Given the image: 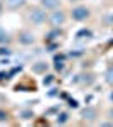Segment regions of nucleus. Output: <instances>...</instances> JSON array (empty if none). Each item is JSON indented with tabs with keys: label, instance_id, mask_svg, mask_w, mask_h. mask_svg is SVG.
Returning <instances> with one entry per match:
<instances>
[{
	"label": "nucleus",
	"instance_id": "7",
	"mask_svg": "<svg viewBox=\"0 0 113 127\" xmlns=\"http://www.w3.org/2000/svg\"><path fill=\"white\" fill-rule=\"evenodd\" d=\"M83 117L85 119H94V110H91V108L85 110V112H83Z\"/></svg>",
	"mask_w": 113,
	"mask_h": 127
},
{
	"label": "nucleus",
	"instance_id": "8",
	"mask_svg": "<svg viewBox=\"0 0 113 127\" xmlns=\"http://www.w3.org/2000/svg\"><path fill=\"white\" fill-rule=\"evenodd\" d=\"M106 81L113 85V66H112V68H108V71H106Z\"/></svg>",
	"mask_w": 113,
	"mask_h": 127
},
{
	"label": "nucleus",
	"instance_id": "3",
	"mask_svg": "<svg viewBox=\"0 0 113 127\" xmlns=\"http://www.w3.org/2000/svg\"><path fill=\"white\" fill-rule=\"evenodd\" d=\"M49 20H51V24H52V26H61V24L64 22V14H63V12H59V10H56V12L49 17Z\"/></svg>",
	"mask_w": 113,
	"mask_h": 127
},
{
	"label": "nucleus",
	"instance_id": "11",
	"mask_svg": "<svg viewBox=\"0 0 113 127\" xmlns=\"http://www.w3.org/2000/svg\"><path fill=\"white\" fill-rule=\"evenodd\" d=\"M44 68H46V63H44V64H36V66H34V71H42Z\"/></svg>",
	"mask_w": 113,
	"mask_h": 127
},
{
	"label": "nucleus",
	"instance_id": "6",
	"mask_svg": "<svg viewBox=\"0 0 113 127\" xmlns=\"http://www.w3.org/2000/svg\"><path fill=\"white\" fill-rule=\"evenodd\" d=\"M7 5L10 9H19L20 5H24V0H7Z\"/></svg>",
	"mask_w": 113,
	"mask_h": 127
},
{
	"label": "nucleus",
	"instance_id": "13",
	"mask_svg": "<svg viewBox=\"0 0 113 127\" xmlns=\"http://www.w3.org/2000/svg\"><path fill=\"white\" fill-rule=\"evenodd\" d=\"M78 36H90V31H81Z\"/></svg>",
	"mask_w": 113,
	"mask_h": 127
},
{
	"label": "nucleus",
	"instance_id": "12",
	"mask_svg": "<svg viewBox=\"0 0 113 127\" xmlns=\"http://www.w3.org/2000/svg\"><path fill=\"white\" fill-rule=\"evenodd\" d=\"M5 119H7V114H5V112H2V110H0V120H5Z\"/></svg>",
	"mask_w": 113,
	"mask_h": 127
},
{
	"label": "nucleus",
	"instance_id": "5",
	"mask_svg": "<svg viewBox=\"0 0 113 127\" xmlns=\"http://www.w3.org/2000/svg\"><path fill=\"white\" fill-rule=\"evenodd\" d=\"M19 39H20V42H24V44H30V42L34 41V36H32V34H29V32H24Z\"/></svg>",
	"mask_w": 113,
	"mask_h": 127
},
{
	"label": "nucleus",
	"instance_id": "15",
	"mask_svg": "<svg viewBox=\"0 0 113 127\" xmlns=\"http://www.w3.org/2000/svg\"><path fill=\"white\" fill-rule=\"evenodd\" d=\"M112 102H113V92H112Z\"/></svg>",
	"mask_w": 113,
	"mask_h": 127
},
{
	"label": "nucleus",
	"instance_id": "9",
	"mask_svg": "<svg viewBox=\"0 0 113 127\" xmlns=\"http://www.w3.org/2000/svg\"><path fill=\"white\" fill-rule=\"evenodd\" d=\"M7 39H9V37H7V32H5V31L0 27V42H5Z\"/></svg>",
	"mask_w": 113,
	"mask_h": 127
},
{
	"label": "nucleus",
	"instance_id": "4",
	"mask_svg": "<svg viewBox=\"0 0 113 127\" xmlns=\"http://www.w3.org/2000/svg\"><path fill=\"white\" fill-rule=\"evenodd\" d=\"M42 5L46 9H57L59 7V0H42Z\"/></svg>",
	"mask_w": 113,
	"mask_h": 127
},
{
	"label": "nucleus",
	"instance_id": "14",
	"mask_svg": "<svg viewBox=\"0 0 113 127\" xmlns=\"http://www.w3.org/2000/svg\"><path fill=\"white\" fill-rule=\"evenodd\" d=\"M110 115H112V117H113V110H112V112H110Z\"/></svg>",
	"mask_w": 113,
	"mask_h": 127
},
{
	"label": "nucleus",
	"instance_id": "1",
	"mask_svg": "<svg viewBox=\"0 0 113 127\" xmlns=\"http://www.w3.org/2000/svg\"><path fill=\"white\" fill-rule=\"evenodd\" d=\"M30 20L34 22V24H42L44 20H46V12L42 9H32V12H30Z\"/></svg>",
	"mask_w": 113,
	"mask_h": 127
},
{
	"label": "nucleus",
	"instance_id": "16",
	"mask_svg": "<svg viewBox=\"0 0 113 127\" xmlns=\"http://www.w3.org/2000/svg\"><path fill=\"white\" fill-rule=\"evenodd\" d=\"M0 10H2V2H0Z\"/></svg>",
	"mask_w": 113,
	"mask_h": 127
},
{
	"label": "nucleus",
	"instance_id": "10",
	"mask_svg": "<svg viewBox=\"0 0 113 127\" xmlns=\"http://www.w3.org/2000/svg\"><path fill=\"white\" fill-rule=\"evenodd\" d=\"M66 120H68V114H61V115L57 117V122H61V124L66 122Z\"/></svg>",
	"mask_w": 113,
	"mask_h": 127
},
{
	"label": "nucleus",
	"instance_id": "2",
	"mask_svg": "<svg viewBox=\"0 0 113 127\" xmlns=\"http://www.w3.org/2000/svg\"><path fill=\"white\" fill-rule=\"evenodd\" d=\"M73 17H74L76 20H83L88 17V9L86 7H76V9H73Z\"/></svg>",
	"mask_w": 113,
	"mask_h": 127
},
{
	"label": "nucleus",
	"instance_id": "17",
	"mask_svg": "<svg viewBox=\"0 0 113 127\" xmlns=\"http://www.w3.org/2000/svg\"><path fill=\"white\" fill-rule=\"evenodd\" d=\"M112 22H113V15H112Z\"/></svg>",
	"mask_w": 113,
	"mask_h": 127
}]
</instances>
